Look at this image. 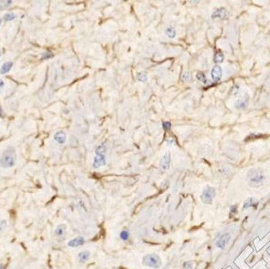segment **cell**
I'll return each instance as SVG.
<instances>
[{
	"label": "cell",
	"mask_w": 270,
	"mask_h": 269,
	"mask_svg": "<svg viewBox=\"0 0 270 269\" xmlns=\"http://www.w3.org/2000/svg\"><path fill=\"white\" fill-rule=\"evenodd\" d=\"M16 162V153L13 147H8L4 150L0 157V167L10 168L15 166Z\"/></svg>",
	"instance_id": "obj_1"
},
{
	"label": "cell",
	"mask_w": 270,
	"mask_h": 269,
	"mask_svg": "<svg viewBox=\"0 0 270 269\" xmlns=\"http://www.w3.org/2000/svg\"><path fill=\"white\" fill-rule=\"evenodd\" d=\"M142 264L145 265L146 267L154 269L160 268L163 263L161 257L156 253H150L144 255L142 257Z\"/></svg>",
	"instance_id": "obj_2"
},
{
	"label": "cell",
	"mask_w": 270,
	"mask_h": 269,
	"mask_svg": "<svg viewBox=\"0 0 270 269\" xmlns=\"http://www.w3.org/2000/svg\"><path fill=\"white\" fill-rule=\"evenodd\" d=\"M265 176L263 172L258 169H251L248 173V180L249 184L254 187H258L263 184Z\"/></svg>",
	"instance_id": "obj_3"
},
{
	"label": "cell",
	"mask_w": 270,
	"mask_h": 269,
	"mask_svg": "<svg viewBox=\"0 0 270 269\" xmlns=\"http://www.w3.org/2000/svg\"><path fill=\"white\" fill-rule=\"evenodd\" d=\"M214 196H215V189L213 188V187L207 185L203 189L202 193L201 195L200 198L201 200L204 204H212Z\"/></svg>",
	"instance_id": "obj_4"
},
{
	"label": "cell",
	"mask_w": 270,
	"mask_h": 269,
	"mask_svg": "<svg viewBox=\"0 0 270 269\" xmlns=\"http://www.w3.org/2000/svg\"><path fill=\"white\" fill-rule=\"evenodd\" d=\"M66 235H67V229H66V226L65 224H60L56 227L54 230V236L58 241H64Z\"/></svg>",
	"instance_id": "obj_5"
},
{
	"label": "cell",
	"mask_w": 270,
	"mask_h": 269,
	"mask_svg": "<svg viewBox=\"0 0 270 269\" xmlns=\"http://www.w3.org/2000/svg\"><path fill=\"white\" fill-rule=\"evenodd\" d=\"M231 235L228 234V233L223 234L221 236H219L215 242L216 247L221 250H224L225 247L228 244L229 241L231 240Z\"/></svg>",
	"instance_id": "obj_6"
},
{
	"label": "cell",
	"mask_w": 270,
	"mask_h": 269,
	"mask_svg": "<svg viewBox=\"0 0 270 269\" xmlns=\"http://www.w3.org/2000/svg\"><path fill=\"white\" fill-rule=\"evenodd\" d=\"M171 165V153L169 151L165 152L164 155L162 156L160 162H159V167L163 171L166 172L170 169Z\"/></svg>",
	"instance_id": "obj_7"
},
{
	"label": "cell",
	"mask_w": 270,
	"mask_h": 269,
	"mask_svg": "<svg viewBox=\"0 0 270 269\" xmlns=\"http://www.w3.org/2000/svg\"><path fill=\"white\" fill-rule=\"evenodd\" d=\"M249 103V96L245 95L243 97L240 98L235 103V107L237 109H245L248 107Z\"/></svg>",
	"instance_id": "obj_8"
},
{
	"label": "cell",
	"mask_w": 270,
	"mask_h": 269,
	"mask_svg": "<svg viewBox=\"0 0 270 269\" xmlns=\"http://www.w3.org/2000/svg\"><path fill=\"white\" fill-rule=\"evenodd\" d=\"M84 243H85V239L83 236H78L68 242L67 246L69 247H78L83 246Z\"/></svg>",
	"instance_id": "obj_9"
},
{
	"label": "cell",
	"mask_w": 270,
	"mask_h": 269,
	"mask_svg": "<svg viewBox=\"0 0 270 269\" xmlns=\"http://www.w3.org/2000/svg\"><path fill=\"white\" fill-rule=\"evenodd\" d=\"M222 69L221 66L216 65L211 69V78L214 82H218L222 78Z\"/></svg>",
	"instance_id": "obj_10"
},
{
	"label": "cell",
	"mask_w": 270,
	"mask_h": 269,
	"mask_svg": "<svg viewBox=\"0 0 270 269\" xmlns=\"http://www.w3.org/2000/svg\"><path fill=\"white\" fill-rule=\"evenodd\" d=\"M91 255L92 254H91V251L89 250H83L80 252H78V255H77L78 261L81 263L87 262L91 258Z\"/></svg>",
	"instance_id": "obj_11"
},
{
	"label": "cell",
	"mask_w": 270,
	"mask_h": 269,
	"mask_svg": "<svg viewBox=\"0 0 270 269\" xmlns=\"http://www.w3.org/2000/svg\"><path fill=\"white\" fill-rule=\"evenodd\" d=\"M106 164V159L105 155H96L93 160V168L99 169Z\"/></svg>",
	"instance_id": "obj_12"
},
{
	"label": "cell",
	"mask_w": 270,
	"mask_h": 269,
	"mask_svg": "<svg viewBox=\"0 0 270 269\" xmlns=\"http://www.w3.org/2000/svg\"><path fill=\"white\" fill-rule=\"evenodd\" d=\"M227 16V10L223 7L218 8L213 11L211 15L212 19H224Z\"/></svg>",
	"instance_id": "obj_13"
},
{
	"label": "cell",
	"mask_w": 270,
	"mask_h": 269,
	"mask_svg": "<svg viewBox=\"0 0 270 269\" xmlns=\"http://www.w3.org/2000/svg\"><path fill=\"white\" fill-rule=\"evenodd\" d=\"M54 139L59 144H64L66 141V134L63 131H58L54 136Z\"/></svg>",
	"instance_id": "obj_14"
},
{
	"label": "cell",
	"mask_w": 270,
	"mask_h": 269,
	"mask_svg": "<svg viewBox=\"0 0 270 269\" xmlns=\"http://www.w3.org/2000/svg\"><path fill=\"white\" fill-rule=\"evenodd\" d=\"M12 66H13V63H12V61H7V62H5L4 64L2 65L1 69H0V74H7V73H8V72L11 70Z\"/></svg>",
	"instance_id": "obj_15"
},
{
	"label": "cell",
	"mask_w": 270,
	"mask_h": 269,
	"mask_svg": "<svg viewBox=\"0 0 270 269\" xmlns=\"http://www.w3.org/2000/svg\"><path fill=\"white\" fill-rule=\"evenodd\" d=\"M165 35L169 39H174L177 36V31L175 30V28L172 27H168L166 28Z\"/></svg>",
	"instance_id": "obj_16"
},
{
	"label": "cell",
	"mask_w": 270,
	"mask_h": 269,
	"mask_svg": "<svg viewBox=\"0 0 270 269\" xmlns=\"http://www.w3.org/2000/svg\"><path fill=\"white\" fill-rule=\"evenodd\" d=\"M107 150V147L105 146L104 144H101V145H98L96 149V155H105V152Z\"/></svg>",
	"instance_id": "obj_17"
},
{
	"label": "cell",
	"mask_w": 270,
	"mask_h": 269,
	"mask_svg": "<svg viewBox=\"0 0 270 269\" xmlns=\"http://www.w3.org/2000/svg\"><path fill=\"white\" fill-rule=\"evenodd\" d=\"M223 60H224V55H223V53L221 51H218L214 54V57H213V61H214V62L220 63L222 62Z\"/></svg>",
	"instance_id": "obj_18"
},
{
	"label": "cell",
	"mask_w": 270,
	"mask_h": 269,
	"mask_svg": "<svg viewBox=\"0 0 270 269\" xmlns=\"http://www.w3.org/2000/svg\"><path fill=\"white\" fill-rule=\"evenodd\" d=\"M137 79L141 83H146L148 79V76L145 72H139L137 74Z\"/></svg>",
	"instance_id": "obj_19"
},
{
	"label": "cell",
	"mask_w": 270,
	"mask_h": 269,
	"mask_svg": "<svg viewBox=\"0 0 270 269\" xmlns=\"http://www.w3.org/2000/svg\"><path fill=\"white\" fill-rule=\"evenodd\" d=\"M11 4H12V1H10V0L0 1V11H3L5 9L8 8Z\"/></svg>",
	"instance_id": "obj_20"
},
{
	"label": "cell",
	"mask_w": 270,
	"mask_h": 269,
	"mask_svg": "<svg viewBox=\"0 0 270 269\" xmlns=\"http://www.w3.org/2000/svg\"><path fill=\"white\" fill-rule=\"evenodd\" d=\"M120 239L122 241H127L129 239V232L127 230H123L120 232Z\"/></svg>",
	"instance_id": "obj_21"
},
{
	"label": "cell",
	"mask_w": 270,
	"mask_h": 269,
	"mask_svg": "<svg viewBox=\"0 0 270 269\" xmlns=\"http://www.w3.org/2000/svg\"><path fill=\"white\" fill-rule=\"evenodd\" d=\"M197 78L198 79L200 82L203 83V84H206L207 83V78H206V76L205 74H203L202 72H198L196 75Z\"/></svg>",
	"instance_id": "obj_22"
},
{
	"label": "cell",
	"mask_w": 270,
	"mask_h": 269,
	"mask_svg": "<svg viewBox=\"0 0 270 269\" xmlns=\"http://www.w3.org/2000/svg\"><path fill=\"white\" fill-rule=\"evenodd\" d=\"M15 14L11 13V12H10V13L5 14V15H4L5 21H11V20H15Z\"/></svg>",
	"instance_id": "obj_23"
},
{
	"label": "cell",
	"mask_w": 270,
	"mask_h": 269,
	"mask_svg": "<svg viewBox=\"0 0 270 269\" xmlns=\"http://www.w3.org/2000/svg\"><path fill=\"white\" fill-rule=\"evenodd\" d=\"M252 202H253L252 198H249V199H248V200L245 201V203H244V209H246V208H250V207L252 205Z\"/></svg>",
	"instance_id": "obj_24"
},
{
	"label": "cell",
	"mask_w": 270,
	"mask_h": 269,
	"mask_svg": "<svg viewBox=\"0 0 270 269\" xmlns=\"http://www.w3.org/2000/svg\"><path fill=\"white\" fill-rule=\"evenodd\" d=\"M7 221L6 220H1L0 221V232H2L7 228Z\"/></svg>",
	"instance_id": "obj_25"
},
{
	"label": "cell",
	"mask_w": 270,
	"mask_h": 269,
	"mask_svg": "<svg viewBox=\"0 0 270 269\" xmlns=\"http://www.w3.org/2000/svg\"><path fill=\"white\" fill-rule=\"evenodd\" d=\"M240 91V86L235 85V86H234V87L231 89V91H230V95L235 96V95L238 93V91Z\"/></svg>",
	"instance_id": "obj_26"
},
{
	"label": "cell",
	"mask_w": 270,
	"mask_h": 269,
	"mask_svg": "<svg viewBox=\"0 0 270 269\" xmlns=\"http://www.w3.org/2000/svg\"><path fill=\"white\" fill-rule=\"evenodd\" d=\"M193 262L191 261H186L183 263V268L184 269H192L193 268Z\"/></svg>",
	"instance_id": "obj_27"
},
{
	"label": "cell",
	"mask_w": 270,
	"mask_h": 269,
	"mask_svg": "<svg viewBox=\"0 0 270 269\" xmlns=\"http://www.w3.org/2000/svg\"><path fill=\"white\" fill-rule=\"evenodd\" d=\"M171 127H172V124L169 121H164L163 123V128L164 130L169 131L171 129Z\"/></svg>",
	"instance_id": "obj_28"
},
{
	"label": "cell",
	"mask_w": 270,
	"mask_h": 269,
	"mask_svg": "<svg viewBox=\"0 0 270 269\" xmlns=\"http://www.w3.org/2000/svg\"><path fill=\"white\" fill-rule=\"evenodd\" d=\"M53 57V53L50 52H46L42 53V60H44V59H48L50 58V57Z\"/></svg>",
	"instance_id": "obj_29"
},
{
	"label": "cell",
	"mask_w": 270,
	"mask_h": 269,
	"mask_svg": "<svg viewBox=\"0 0 270 269\" xmlns=\"http://www.w3.org/2000/svg\"><path fill=\"white\" fill-rule=\"evenodd\" d=\"M182 78H183V80L185 81H189L190 79V74L189 73H184V74L182 75Z\"/></svg>",
	"instance_id": "obj_30"
},
{
	"label": "cell",
	"mask_w": 270,
	"mask_h": 269,
	"mask_svg": "<svg viewBox=\"0 0 270 269\" xmlns=\"http://www.w3.org/2000/svg\"><path fill=\"white\" fill-rule=\"evenodd\" d=\"M237 213V206H236V205H233V206L231 208V213L235 214V213Z\"/></svg>",
	"instance_id": "obj_31"
},
{
	"label": "cell",
	"mask_w": 270,
	"mask_h": 269,
	"mask_svg": "<svg viewBox=\"0 0 270 269\" xmlns=\"http://www.w3.org/2000/svg\"><path fill=\"white\" fill-rule=\"evenodd\" d=\"M3 86H4V82H3V81H2V79L0 78V91H1V90L2 89Z\"/></svg>",
	"instance_id": "obj_32"
},
{
	"label": "cell",
	"mask_w": 270,
	"mask_h": 269,
	"mask_svg": "<svg viewBox=\"0 0 270 269\" xmlns=\"http://www.w3.org/2000/svg\"><path fill=\"white\" fill-rule=\"evenodd\" d=\"M2 109L0 108V116H2Z\"/></svg>",
	"instance_id": "obj_33"
},
{
	"label": "cell",
	"mask_w": 270,
	"mask_h": 269,
	"mask_svg": "<svg viewBox=\"0 0 270 269\" xmlns=\"http://www.w3.org/2000/svg\"><path fill=\"white\" fill-rule=\"evenodd\" d=\"M0 269H3V266L2 264H0Z\"/></svg>",
	"instance_id": "obj_34"
},
{
	"label": "cell",
	"mask_w": 270,
	"mask_h": 269,
	"mask_svg": "<svg viewBox=\"0 0 270 269\" xmlns=\"http://www.w3.org/2000/svg\"><path fill=\"white\" fill-rule=\"evenodd\" d=\"M1 55H2V51H1V49H0V57H1Z\"/></svg>",
	"instance_id": "obj_35"
},
{
	"label": "cell",
	"mask_w": 270,
	"mask_h": 269,
	"mask_svg": "<svg viewBox=\"0 0 270 269\" xmlns=\"http://www.w3.org/2000/svg\"><path fill=\"white\" fill-rule=\"evenodd\" d=\"M1 24H2V20L0 19V25H1Z\"/></svg>",
	"instance_id": "obj_36"
}]
</instances>
